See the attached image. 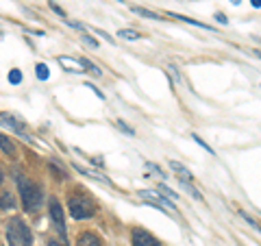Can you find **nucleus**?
<instances>
[{
  "label": "nucleus",
  "mask_w": 261,
  "mask_h": 246,
  "mask_svg": "<svg viewBox=\"0 0 261 246\" xmlns=\"http://www.w3.org/2000/svg\"><path fill=\"white\" fill-rule=\"evenodd\" d=\"M168 18H174V20H181V22H188L192 24V27H198V29H204V31H214L209 27V24H202V22H198V20H192V18H185V16H176V14H168Z\"/></svg>",
  "instance_id": "nucleus-10"
},
{
  "label": "nucleus",
  "mask_w": 261,
  "mask_h": 246,
  "mask_svg": "<svg viewBox=\"0 0 261 246\" xmlns=\"http://www.w3.org/2000/svg\"><path fill=\"white\" fill-rule=\"evenodd\" d=\"M146 168H148V170H152L154 174H161V176H164V172H161V168H159V166H154V163H146Z\"/></svg>",
  "instance_id": "nucleus-25"
},
{
  "label": "nucleus",
  "mask_w": 261,
  "mask_h": 246,
  "mask_svg": "<svg viewBox=\"0 0 261 246\" xmlns=\"http://www.w3.org/2000/svg\"><path fill=\"white\" fill-rule=\"evenodd\" d=\"M116 127H118V129H120V131H122V133H126V135H133V129H128V127H126V124H124V122H122V120H116Z\"/></svg>",
  "instance_id": "nucleus-22"
},
{
  "label": "nucleus",
  "mask_w": 261,
  "mask_h": 246,
  "mask_svg": "<svg viewBox=\"0 0 261 246\" xmlns=\"http://www.w3.org/2000/svg\"><path fill=\"white\" fill-rule=\"evenodd\" d=\"M48 207H50V218H52L54 229L61 233V237H66V218H64V209H61V203H59L57 198H50Z\"/></svg>",
  "instance_id": "nucleus-5"
},
{
  "label": "nucleus",
  "mask_w": 261,
  "mask_h": 246,
  "mask_svg": "<svg viewBox=\"0 0 261 246\" xmlns=\"http://www.w3.org/2000/svg\"><path fill=\"white\" fill-rule=\"evenodd\" d=\"M78 246H100V239H98L94 233H83L78 237Z\"/></svg>",
  "instance_id": "nucleus-11"
},
{
  "label": "nucleus",
  "mask_w": 261,
  "mask_h": 246,
  "mask_svg": "<svg viewBox=\"0 0 261 246\" xmlns=\"http://www.w3.org/2000/svg\"><path fill=\"white\" fill-rule=\"evenodd\" d=\"M9 83L11 85H20L22 83V72L20 70H11L9 72Z\"/></svg>",
  "instance_id": "nucleus-18"
},
{
  "label": "nucleus",
  "mask_w": 261,
  "mask_h": 246,
  "mask_svg": "<svg viewBox=\"0 0 261 246\" xmlns=\"http://www.w3.org/2000/svg\"><path fill=\"white\" fill-rule=\"evenodd\" d=\"M140 196L144 198V200H148L150 205H154L157 209H161V211H170V209H174V200L168 198L164 192H146V190H142Z\"/></svg>",
  "instance_id": "nucleus-4"
},
{
  "label": "nucleus",
  "mask_w": 261,
  "mask_h": 246,
  "mask_svg": "<svg viewBox=\"0 0 261 246\" xmlns=\"http://www.w3.org/2000/svg\"><path fill=\"white\" fill-rule=\"evenodd\" d=\"M250 5H252V7H257V9H261V0H250Z\"/></svg>",
  "instance_id": "nucleus-29"
},
{
  "label": "nucleus",
  "mask_w": 261,
  "mask_h": 246,
  "mask_svg": "<svg viewBox=\"0 0 261 246\" xmlns=\"http://www.w3.org/2000/svg\"><path fill=\"white\" fill-rule=\"evenodd\" d=\"M118 35H120L122 40H140V37H142V35L138 33V31H133V29H122Z\"/></svg>",
  "instance_id": "nucleus-17"
},
{
  "label": "nucleus",
  "mask_w": 261,
  "mask_h": 246,
  "mask_svg": "<svg viewBox=\"0 0 261 246\" xmlns=\"http://www.w3.org/2000/svg\"><path fill=\"white\" fill-rule=\"evenodd\" d=\"M118 3H124V0H118Z\"/></svg>",
  "instance_id": "nucleus-32"
},
{
  "label": "nucleus",
  "mask_w": 261,
  "mask_h": 246,
  "mask_svg": "<svg viewBox=\"0 0 261 246\" xmlns=\"http://www.w3.org/2000/svg\"><path fill=\"white\" fill-rule=\"evenodd\" d=\"M18 187H20V196H22V205L28 213H35L42 207L44 200V192L42 185L30 179H24V176H18Z\"/></svg>",
  "instance_id": "nucleus-1"
},
{
  "label": "nucleus",
  "mask_w": 261,
  "mask_h": 246,
  "mask_svg": "<svg viewBox=\"0 0 261 246\" xmlns=\"http://www.w3.org/2000/svg\"><path fill=\"white\" fill-rule=\"evenodd\" d=\"M159 192H164L168 198H172V200H178V194L176 192H172L170 187H166V185H159Z\"/></svg>",
  "instance_id": "nucleus-20"
},
{
  "label": "nucleus",
  "mask_w": 261,
  "mask_h": 246,
  "mask_svg": "<svg viewBox=\"0 0 261 246\" xmlns=\"http://www.w3.org/2000/svg\"><path fill=\"white\" fill-rule=\"evenodd\" d=\"M170 168L174 170V172H178V174H181V179H188V181H192V172H190V170L188 168H185L183 166V163H178V161H170Z\"/></svg>",
  "instance_id": "nucleus-12"
},
{
  "label": "nucleus",
  "mask_w": 261,
  "mask_h": 246,
  "mask_svg": "<svg viewBox=\"0 0 261 246\" xmlns=\"http://www.w3.org/2000/svg\"><path fill=\"white\" fill-rule=\"evenodd\" d=\"M96 35H102V40H107V42H114V37L111 35H107L104 31H100V29H96Z\"/></svg>",
  "instance_id": "nucleus-26"
},
{
  "label": "nucleus",
  "mask_w": 261,
  "mask_h": 246,
  "mask_svg": "<svg viewBox=\"0 0 261 246\" xmlns=\"http://www.w3.org/2000/svg\"><path fill=\"white\" fill-rule=\"evenodd\" d=\"M216 18H218V20H220L222 24H228V20H226V16H224V14H216Z\"/></svg>",
  "instance_id": "nucleus-28"
},
{
  "label": "nucleus",
  "mask_w": 261,
  "mask_h": 246,
  "mask_svg": "<svg viewBox=\"0 0 261 246\" xmlns=\"http://www.w3.org/2000/svg\"><path fill=\"white\" fill-rule=\"evenodd\" d=\"M0 124H2V127H9L11 131H16V133L24 135V122L18 116H14V113H0Z\"/></svg>",
  "instance_id": "nucleus-8"
},
{
  "label": "nucleus",
  "mask_w": 261,
  "mask_h": 246,
  "mask_svg": "<svg viewBox=\"0 0 261 246\" xmlns=\"http://www.w3.org/2000/svg\"><path fill=\"white\" fill-rule=\"evenodd\" d=\"M59 66L68 72H74V74H83L85 72V64L83 59H72V57H59Z\"/></svg>",
  "instance_id": "nucleus-7"
},
{
  "label": "nucleus",
  "mask_w": 261,
  "mask_h": 246,
  "mask_svg": "<svg viewBox=\"0 0 261 246\" xmlns=\"http://www.w3.org/2000/svg\"><path fill=\"white\" fill-rule=\"evenodd\" d=\"M48 246H68L66 242H59V239H50V242H48Z\"/></svg>",
  "instance_id": "nucleus-27"
},
{
  "label": "nucleus",
  "mask_w": 261,
  "mask_h": 246,
  "mask_svg": "<svg viewBox=\"0 0 261 246\" xmlns=\"http://www.w3.org/2000/svg\"><path fill=\"white\" fill-rule=\"evenodd\" d=\"M259 42H261V40H259Z\"/></svg>",
  "instance_id": "nucleus-33"
},
{
  "label": "nucleus",
  "mask_w": 261,
  "mask_h": 246,
  "mask_svg": "<svg viewBox=\"0 0 261 246\" xmlns=\"http://www.w3.org/2000/svg\"><path fill=\"white\" fill-rule=\"evenodd\" d=\"M50 170H52V172H54V176H59V179H66V170L64 168H57V166H54V163H50Z\"/></svg>",
  "instance_id": "nucleus-23"
},
{
  "label": "nucleus",
  "mask_w": 261,
  "mask_h": 246,
  "mask_svg": "<svg viewBox=\"0 0 261 246\" xmlns=\"http://www.w3.org/2000/svg\"><path fill=\"white\" fill-rule=\"evenodd\" d=\"M181 187H183V190H185V192L190 194V196H194V198H200V200H202V196H200V192H196V187H192L188 179H181Z\"/></svg>",
  "instance_id": "nucleus-15"
},
{
  "label": "nucleus",
  "mask_w": 261,
  "mask_h": 246,
  "mask_svg": "<svg viewBox=\"0 0 261 246\" xmlns=\"http://www.w3.org/2000/svg\"><path fill=\"white\" fill-rule=\"evenodd\" d=\"M50 9H52V11H54V14H57V16H61V18H66V11L61 9L59 5H54V3H50Z\"/></svg>",
  "instance_id": "nucleus-24"
},
{
  "label": "nucleus",
  "mask_w": 261,
  "mask_h": 246,
  "mask_svg": "<svg viewBox=\"0 0 261 246\" xmlns=\"http://www.w3.org/2000/svg\"><path fill=\"white\" fill-rule=\"evenodd\" d=\"M252 53H254V55H257V57H259V59H261V53H259V50H252Z\"/></svg>",
  "instance_id": "nucleus-30"
},
{
  "label": "nucleus",
  "mask_w": 261,
  "mask_h": 246,
  "mask_svg": "<svg viewBox=\"0 0 261 246\" xmlns=\"http://www.w3.org/2000/svg\"><path fill=\"white\" fill-rule=\"evenodd\" d=\"M2 179H4V176H2V172H0V183H2Z\"/></svg>",
  "instance_id": "nucleus-31"
},
{
  "label": "nucleus",
  "mask_w": 261,
  "mask_h": 246,
  "mask_svg": "<svg viewBox=\"0 0 261 246\" xmlns=\"http://www.w3.org/2000/svg\"><path fill=\"white\" fill-rule=\"evenodd\" d=\"M80 40H83V42L87 44V46H92V48H98V42H96V40H92V37L87 35V33H80Z\"/></svg>",
  "instance_id": "nucleus-21"
},
{
  "label": "nucleus",
  "mask_w": 261,
  "mask_h": 246,
  "mask_svg": "<svg viewBox=\"0 0 261 246\" xmlns=\"http://www.w3.org/2000/svg\"><path fill=\"white\" fill-rule=\"evenodd\" d=\"M14 207H16L14 196H11L9 192H4L2 196H0V209H14Z\"/></svg>",
  "instance_id": "nucleus-13"
},
{
  "label": "nucleus",
  "mask_w": 261,
  "mask_h": 246,
  "mask_svg": "<svg viewBox=\"0 0 261 246\" xmlns=\"http://www.w3.org/2000/svg\"><path fill=\"white\" fill-rule=\"evenodd\" d=\"M130 11H135V14L148 18V20H166V18H161V16L154 14V11H148V9H142V7H130Z\"/></svg>",
  "instance_id": "nucleus-14"
},
{
  "label": "nucleus",
  "mask_w": 261,
  "mask_h": 246,
  "mask_svg": "<svg viewBox=\"0 0 261 246\" xmlns=\"http://www.w3.org/2000/svg\"><path fill=\"white\" fill-rule=\"evenodd\" d=\"M74 170H76L78 174L90 176V179H98V181H102V183H109V181H107V176L100 174V172H96V170H87V168H83V166H78V163H74Z\"/></svg>",
  "instance_id": "nucleus-9"
},
{
  "label": "nucleus",
  "mask_w": 261,
  "mask_h": 246,
  "mask_svg": "<svg viewBox=\"0 0 261 246\" xmlns=\"http://www.w3.org/2000/svg\"><path fill=\"white\" fill-rule=\"evenodd\" d=\"M133 246H161L157 237H152L144 229H133Z\"/></svg>",
  "instance_id": "nucleus-6"
},
{
  "label": "nucleus",
  "mask_w": 261,
  "mask_h": 246,
  "mask_svg": "<svg viewBox=\"0 0 261 246\" xmlns=\"http://www.w3.org/2000/svg\"><path fill=\"white\" fill-rule=\"evenodd\" d=\"M68 209H70L72 218L87 220L96 213V205L92 203V198H87L85 194H72V196L68 198Z\"/></svg>",
  "instance_id": "nucleus-3"
},
{
  "label": "nucleus",
  "mask_w": 261,
  "mask_h": 246,
  "mask_svg": "<svg viewBox=\"0 0 261 246\" xmlns=\"http://www.w3.org/2000/svg\"><path fill=\"white\" fill-rule=\"evenodd\" d=\"M7 242L9 246H30L33 244V233L22 218H11L7 224Z\"/></svg>",
  "instance_id": "nucleus-2"
},
{
  "label": "nucleus",
  "mask_w": 261,
  "mask_h": 246,
  "mask_svg": "<svg viewBox=\"0 0 261 246\" xmlns=\"http://www.w3.org/2000/svg\"><path fill=\"white\" fill-rule=\"evenodd\" d=\"M35 74H37V79H40V81H46L48 77H50V72H48V66L46 64H37Z\"/></svg>",
  "instance_id": "nucleus-16"
},
{
  "label": "nucleus",
  "mask_w": 261,
  "mask_h": 246,
  "mask_svg": "<svg viewBox=\"0 0 261 246\" xmlns=\"http://www.w3.org/2000/svg\"><path fill=\"white\" fill-rule=\"evenodd\" d=\"M192 140H196V144H200V146H202L204 150H207L209 155H214V148H211V146H209V144L204 142V140H200V135H196V133H194V135H192Z\"/></svg>",
  "instance_id": "nucleus-19"
}]
</instances>
